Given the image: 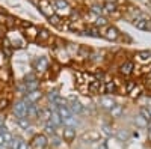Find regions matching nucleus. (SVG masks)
Masks as SVG:
<instances>
[{
    "label": "nucleus",
    "mask_w": 151,
    "mask_h": 149,
    "mask_svg": "<svg viewBox=\"0 0 151 149\" xmlns=\"http://www.w3.org/2000/svg\"><path fill=\"white\" fill-rule=\"evenodd\" d=\"M29 146H30V149H47L48 137L45 134H35L29 143Z\"/></svg>",
    "instance_id": "nucleus-1"
},
{
    "label": "nucleus",
    "mask_w": 151,
    "mask_h": 149,
    "mask_svg": "<svg viewBox=\"0 0 151 149\" xmlns=\"http://www.w3.org/2000/svg\"><path fill=\"white\" fill-rule=\"evenodd\" d=\"M30 106H27L26 103L23 101V99H18V101H15L14 107H12V111H14L15 118H27V110H29Z\"/></svg>",
    "instance_id": "nucleus-2"
},
{
    "label": "nucleus",
    "mask_w": 151,
    "mask_h": 149,
    "mask_svg": "<svg viewBox=\"0 0 151 149\" xmlns=\"http://www.w3.org/2000/svg\"><path fill=\"white\" fill-rule=\"evenodd\" d=\"M119 35H121L119 30L115 26H110V24L101 30V36H103L104 39H107V41H118Z\"/></svg>",
    "instance_id": "nucleus-3"
},
{
    "label": "nucleus",
    "mask_w": 151,
    "mask_h": 149,
    "mask_svg": "<svg viewBox=\"0 0 151 149\" xmlns=\"http://www.w3.org/2000/svg\"><path fill=\"white\" fill-rule=\"evenodd\" d=\"M80 139L85 142V143H97L101 140V133L100 131H95V130H89L80 135Z\"/></svg>",
    "instance_id": "nucleus-4"
},
{
    "label": "nucleus",
    "mask_w": 151,
    "mask_h": 149,
    "mask_svg": "<svg viewBox=\"0 0 151 149\" xmlns=\"http://www.w3.org/2000/svg\"><path fill=\"white\" fill-rule=\"evenodd\" d=\"M38 9H40L47 18L52 17L53 14H56V12H55V8H53V5H52V2H48V0H38Z\"/></svg>",
    "instance_id": "nucleus-5"
},
{
    "label": "nucleus",
    "mask_w": 151,
    "mask_h": 149,
    "mask_svg": "<svg viewBox=\"0 0 151 149\" xmlns=\"http://www.w3.org/2000/svg\"><path fill=\"white\" fill-rule=\"evenodd\" d=\"M32 66H33V69L36 71V72H45L47 69H48V66H50V62H48V59L47 57H36L35 60H33V63H32Z\"/></svg>",
    "instance_id": "nucleus-6"
},
{
    "label": "nucleus",
    "mask_w": 151,
    "mask_h": 149,
    "mask_svg": "<svg viewBox=\"0 0 151 149\" xmlns=\"http://www.w3.org/2000/svg\"><path fill=\"white\" fill-rule=\"evenodd\" d=\"M88 93H91V95L104 93V81L94 80L92 83H89V84H88Z\"/></svg>",
    "instance_id": "nucleus-7"
},
{
    "label": "nucleus",
    "mask_w": 151,
    "mask_h": 149,
    "mask_svg": "<svg viewBox=\"0 0 151 149\" xmlns=\"http://www.w3.org/2000/svg\"><path fill=\"white\" fill-rule=\"evenodd\" d=\"M62 140H64L65 143L71 145L76 139H77V133H76L74 128H70V127H64V130H62V134H60Z\"/></svg>",
    "instance_id": "nucleus-8"
},
{
    "label": "nucleus",
    "mask_w": 151,
    "mask_h": 149,
    "mask_svg": "<svg viewBox=\"0 0 151 149\" xmlns=\"http://www.w3.org/2000/svg\"><path fill=\"white\" fill-rule=\"evenodd\" d=\"M68 101H70L68 107H70V110H71V113H76V115H80V113H83L85 107H83V104L79 101L77 98L70 96V98H68Z\"/></svg>",
    "instance_id": "nucleus-9"
},
{
    "label": "nucleus",
    "mask_w": 151,
    "mask_h": 149,
    "mask_svg": "<svg viewBox=\"0 0 151 149\" xmlns=\"http://www.w3.org/2000/svg\"><path fill=\"white\" fill-rule=\"evenodd\" d=\"M98 106L101 107L103 110H112L113 107L116 106V103H115V99H113L112 96H109V95H104V96H101L98 99Z\"/></svg>",
    "instance_id": "nucleus-10"
},
{
    "label": "nucleus",
    "mask_w": 151,
    "mask_h": 149,
    "mask_svg": "<svg viewBox=\"0 0 151 149\" xmlns=\"http://www.w3.org/2000/svg\"><path fill=\"white\" fill-rule=\"evenodd\" d=\"M119 92V83L115 80H106L104 81V93L112 96V93H118Z\"/></svg>",
    "instance_id": "nucleus-11"
},
{
    "label": "nucleus",
    "mask_w": 151,
    "mask_h": 149,
    "mask_svg": "<svg viewBox=\"0 0 151 149\" xmlns=\"http://www.w3.org/2000/svg\"><path fill=\"white\" fill-rule=\"evenodd\" d=\"M133 71H134V63H133L132 60H125L124 63L119 65V74H121V76H124V77H127V76H130V74H133Z\"/></svg>",
    "instance_id": "nucleus-12"
},
{
    "label": "nucleus",
    "mask_w": 151,
    "mask_h": 149,
    "mask_svg": "<svg viewBox=\"0 0 151 149\" xmlns=\"http://www.w3.org/2000/svg\"><path fill=\"white\" fill-rule=\"evenodd\" d=\"M23 32H24V36L27 38V41H35V42H36V38H38V32H40V29H38V27H35L33 24H32L30 27L24 29Z\"/></svg>",
    "instance_id": "nucleus-13"
},
{
    "label": "nucleus",
    "mask_w": 151,
    "mask_h": 149,
    "mask_svg": "<svg viewBox=\"0 0 151 149\" xmlns=\"http://www.w3.org/2000/svg\"><path fill=\"white\" fill-rule=\"evenodd\" d=\"M133 26L139 30H150L151 29V21L148 18H141V20L133 21Z\"/></svg>",
    "instance_id": "nucleus-14"
},
{
    "label": "nucleus",
    "mask_w": 151,
    "mask_h": 149,
    "mask_svg": "<svg viewBox=\"0 0 151 149\" xmlns=\"http://www.w3.org/2000/svg\"><path fill=\"white\" fill-rule=\"evenodd\" d=\"M40 110H41L40 106L32 104V106L29 107V110H27V119H29L30 122L35 120V119H40Z\"/></svg>",
    "instance_id": "nucleus-15"
},
{
    "label": "nucleus",
    "mask_w": 151,
    "mask_h": 149,
    "mask_svg": "<svg viewBox=\"0 0 151 149\" xmlns=\"http://www.w3.org/2000/svg\"><path fill=\"white\" fill-rule=\"evenodd\" d=\"M50 38H52V33H50L47 29H40V32H38V38H36V42L40 44H45L50 41Z\"/></svg>",
    "instance_id": "nucleus-16"
},
{
    "label": "nucleus",
    "mask_w": 151,
    "mask_h": 149,
    "mask_svg": "<svg viewBox=\"0 0 151 149\" xmlns=\"http://www.w3.org/2000/svg\"><path fill=\"white\" fill-rule=\"evenodd\" d=\"M52 5H53V8H55V9H60V11L71 12V8H70V5H68L67 0H53Z\"/></svg>",
    "instance_id": "nucleus-17"
},
{
    "label": "nucleus",
    "mask_w": 151,
    "mask_h": 149,
    "mask_svg": "<svg viewBox=\"0 0 151 149\" xmlns=\"http://www.w3.org/2000/svg\"><path fill=\"white\" fill-rule=\"evenodd\" d=\"M24 96H26V98L29 99V101H30L32 104H36V103H38V101H40V99L42 98V92H41L40 89H38V91L29 92L27 95H24Z\"/></svg>",
    "instance_id": "nucleus-18"
},
{
    "label": "nucleus",
    "mask_w": 151,
    "mask_h": 149,
    "mask_svg": "<svg viewBox=\"0 0 151 149\" xmlns=\"http://www.w3.org/2000/svg\"><path fill=\"white\" fill-rule=\"evenodd\" d=\"M0 134L3 135V140H5V143H6V145H11V143H12V140H14V134H12L6 127H0Z\"/></svg>",
    "instance_id": "nucleus-19"
},
{
    "label": "nucleus",
    "mask_w": 151,
    "mask_h": 149,
    "mask_svg": "<svg viewBox=\"0 0 151 149\" xmlns=\"http://www.w3.org/2000/svg\"><path fill=\"white\" fill-rule=\"evenodd\" d=\"M136 60H139L141 63H148V62L151 60V53L147 51V50H144V51H137L136 53Z\"/></svg>",
    "instance_id": "nucleus-20"
},
{
    "label": "nucleus",
    "mask_w": 151,
    "mask_h": 149,
    "mask_svg": "<svg viewBox=\"0 0 151 149\" xmlns=\"http://www.w3.org/2000/svg\"><path fill=\"white\" fill-rule=\"evenodd\" d=\"M83 35H88V36H92V38H100L101 36V32H100L98 27L95 26H88L83 32Z\"/></svg>",
    "instance_id": "nucleus-21"
},
{
    "label": "nucleus",
    "mask_w": 151,
    "mask_h": 149,
    "mask_svg": "<svg viewBox=\"0 0 151 149\" xmlns=\"http://www.w3.org/2000/svg\"><path fill=\"white\" fill-rule=\"evenodd\" d=\"M103 11L112 15V14H116L119 9H118V5H116L115 2H106V3L103 5Z\"/></svg>",
    "instance_id": "nucleus-22"
},
{
    "label": "nucleus",
    "mask_w": 151,
    "mask_h": 149,
    "mask_svg": "<svg viewBox=\"0 0 151 149\" xmlns=\"http://www.w3.org/2000/svg\"><path fill=\"white\" fill-rule=\"evenodd\" d=\"M48 120L52 122L53 125H56V127L64 125V123H62V118H60V115L58 113V110H52V113H50V119H48Z\"/></svg>",
    "instance_id": "nucleus-23"
},
{
    "label": "nucleus",
    "mask_w": 151,
    "mask_h": 149,
    "mask_svg": "<svg viewBox=\"0 0 151 149\" xmlns=\"http://www.w3.org/2000/svg\"><path fill=\"white\" fill-rule=\"evenodd\" d=\"M62 142H64V140H62V137L59 134H53V135H50V137H48V145L52 148H59L62 145Z\"/></svg>",
    "instance_id": "nucleus-24"
},
{
    "label": "nucleus",
    "mask_w": 151,
    "mask_h": 149,
    "mask_svg": "<svg viewBox=\"0 0 151 149\" xmlns=\"http://www.w3.org/2000/svg\"><path fill=\"white\" fill-rule=\"evenodd\" d=\"M142 92H144L142 86H141V84H136L134 88L129 92V96H130V98H133V99H136V98H139V96L142 95Z\"/></svg>",
    "instance_id": "nucleus-25"
},
{
    "label": "nucleus",
    "mask_w": 151,
    "mask_h": 149,
    "mask_svg": "<svg viewBox=\"0 0 151 149\" xmlns=\"http://www.w3.org/2000/svg\"><path fill=\"white\" fill-rule=\"evenodd\" d=\"M94 26L95 27H107L109 26V20L106 18V17H103V15H100V17H97L95 18V21H94Z\"/></svg>",
    "instance_id": "nucleus-26"
},
{
    "label": "nucleus",
    "mask_w": 151,
    "mask_h": 149,
    "mask_svg": "<svg viewBox=\"0 0 151 149\" xmlns=\"http://www.w3.org/2000/svg\"><path fill=\"white\" fill-rule=\"evenodd\" d=\"M30 120L27 119V118H18L17 119V125L21 128V130H24V131H27L29 128H30Z\"/></svg>",
    "instance_id": "nucleus-27"
},
{
    "label": "nucleus",
    "mask_w": 151,
    "mask_h": 149,
    "mask_svg": "<svg viewBox=\"0 0 151 149\" xmlns=\"http://www.w3.org/2000/svg\"><path fill=\"white\" fill-rule=\"evenodd\" d=\"M134 123H136V127H139V128H148L150 127V122L147 119H144L141 115L134 116Z\"/></svg>",
    "instance_id": "nucleus-28"
},
{
    "label": "nucleus",
    "mask_w": 151,
    "mask_h": 149,
    "mask_svg": "<svg viewBox=\"0 0 151 149\" xmlns=\"http://www.w3.org/2000/svg\"><path fill=\"white\" fill-rule=\"evenodd\" d=\"M17 18L15 17H12V15H6V18H5V29H14L15 27V24H17Z\"/></svg>",
    "instance_id": "nucleus-29"
},
{
    "label": "nucleus",
    "mask_w": 151,
    "mask_h": 149,
    "mask_svg": "<svg viewBox=\"0 0 151 149\" xmlns=\"http://www.w3.org/2000/svg\"><path fill=\"white\" fill-rule=\"evenodd\" d=\"M56 125H53L50 120H45L44 122V131H45V134H48V135H53V134H56Z\"/></svg>",
    "instance_id": "nucleus-30"
},
{
    "label": "nucleus",
    "mask_w": 151,
    "mask_h": 149,
    "mask_svg": "<svg viewBox=\"0 0 151 149\" xmlns=\"http://www.w3.org/2000/svg\"><path fill=\"white\" fill-rule=\"evenodd\" d=\"M89 12H92V14L95 15V17H100V15H103V5H100V3H94V5H91V8H89Z\"/></svg>",
    "instance_id": "nucleus-31"
},
{
    "label": "nucleus",
    "mask_w": 151,
    "mask_h": 149,
    "mask_svg": "<svg viewBox=\"0 0 151 149\" xmlns=\"http://www.w3.org/2000/svg\"><path fill=\"white\" fill-rule=\"evenodd\" d=\"M58 113L60 115V118H62V119H67V118H71V116H73V113H71V110H70V107H68V106L59 107V108H58Z\"/></svg>",
    "instance_id": "nucleus-32"
},
{
    "label": "nucleus",
    "mask_w": 151,
    "mask_h": 149,
    "mask_svg": "<svg viewBox=\"0 0 151 149\" xmlns=\"http://www.w3.org/2000/svg\"><path fill=\"white\" fill-rule=\"evenodd\" d=\"M122 111H124V107H122L121 104H116L115 107L110 110V116H112V118H115V119H118V118H121Z\"/></svg>",
    "instance_id": "nucleus-33"
},
{
    "label": "nucleus",
    "mask_w": 151,
    "mask_h": 149,
    "mask_svg": "<svg viewBox=\"0 0 151 149\" xmlns=\"http://www.w3.org/2000/svg\"><path fill=\"white\" fill-rule=\"evenodd\" d=\"M62 123H64L65 127H70V128H74V130H76V127L79 125L77 119H76L74 116H71V118H67V119H62Z\"/></svg>",
    "instance_id": "nucleus-34"
},
{
    "label": "nucleus",
    "mask_w": 151,
    "mask_h": 149,
    "mask_svg": "<svg viewBox=\"0 0 151 149\" xmlns=\"http://www.w3.org/2000/svg\"><path fill=\"white\" fill-rule=\"evenodd\" d=\"M47 20H48V23L52 24V26H55V27H60V24H62V18H60V15H58V14H53L52 17H48Z\"/></svg>",
    "instance_id": "nucleus-35"
},
{
    "label": "nucleus",
    "mask_w": 151,
    "mask_h": 149,
    "mask_svg": "<svg viewBox=\"0 0 151 149\" xmlns=\"http://www.w3.org/2000/svg\"><path fill=\"white\" fill-rule=\"evenodd\" d=\"M24 86H26V92H33V91H38L40 89V80H36V81H30V83H24ZM26 93V95H27Z\"/></svg>",
    "instance_id": "nucleus-36"
},
{
    "label": "nucleus",
    "mask_w": 151,
    "mask_h": 149,
    "mask_svg": "<svg viewBox=\"0 0 151 149\" xmlns=\"http://www.w3.org/2000/svg\"><path fill=\"white\" fill-rule=\"evenodd\" d=\"M52 104L56 107V108H59V107H64V106H68V98H62L60 95L55 99V101H52Z\"/></svg>",
    "instance_id": "nucleus-37"
},
{
    "label": "nucleus",
    "mask_w": 151,
    "mask_h": 149,
    "mask_svg": "<svg viewBox=\"0 0 151 149\" xmlns=\"http://www.w3.org/2000/svg\"><path fill=\"white\" fill-rule=\"evenodd\" d=\"M11 78V72L6 66H2L0 68V80H3V81H9Z\"/></svg>",
    "instance_id": "nucleus-38"
},
{
    "label": "nucleus",
    "mask_w": 151,
    "mask_h": 149,
    "mask_svg": "<svg viewBox=\"0 0 151 149\" xmlns=\"http://www.w3.org/2000/svg\"><path fill=\"white\" fill-rule=\"evenodd\" d=\"M139 115H141L144 119H147L148 122H151V111H150V108H148V107H141Z\"/></svg>",
    "instance_id": "nucleus-39"
},
{
    "label": "nucleus",
    "mask_w": 151,
    "mask_h": 149,
    "mask_svg": "<svg viewBox=\"0 0 151 149\" xmlns=\"http://www.w3.org/2000/svg\"><path fill=\"white\" fill-rule=\"evenodd\" d=\"M116 137H118V140L124 142V140H127V139L130 137V134H129L127 130H119V131L116 133Z\"/></svg>",
    "instance_id": "nucleus-40"
},
{
    "label": "nucleus",
    "mask_w": 151,
    "mask_h": 149,
    "mask_svg": "<svg viewBox=\"0 0 151 149\" xmlns=\"http://www.w3.org/2000/svg\"><path fill=\"white\" fill-rule=\"evenodd\" d=\"M100 133L109 137V135H112V134H113V130H112V127L109 125V123H104V125L101 127V131H100Z\"/></svg>",
    "instance_id": "nucleus-41"
},
{
    "label": "nucleus",
    "mask_w": 151,
    "mask_h": 149,
    "mask_svg": "<svg viewBox=\"0 0 151 149\" xmlns=\"http://www.w3.org/2000/svg\"><path fill=\"white\" fill-rule=\"evenodd\" d=\"M38 77H36V72H29L24 76V81L23 83H30V81H36Z\"/></svg>",
    "instance_id": "nucleus-42"
},
{
    "label": "nucleus",
    "mask_w": 151,
    "mask_h": 149,
    "mask_svg": "<svg viewBox=\"0 0 151 149\" xmlns=\"http://www.w3.org/2000/svg\"><path fill=\"white\" fill-rule=\"evenodd\" d=\"M21 140H23V139L20 137V135H14V140H12V143L9 145V148H11V149H17L18 145L21 143Z\"/></svg>",
    "instance_id": "nucleus-43"
},
{
    "label": "nucleus",
    "mask_w": 151,
    "mask_h": 149,
    "mask_svg": "<svg viewBox=\"0 0 151 149\" xmlns=\"http://www.w3.org/2000/svg\"><path fill=\"white\" fill-rule=\"evenodd\" d=\"M8 104H9V99L6 96H0V111H3L8 107Z\"/></svg>",
    "instance_id": "nucleus-44"
},
{
    "label": "nucleus",
    "mask_w": 151,
    "mask_h": 149,
    "mask_svg": "<svg viewBox=\"0 0 151 149\" xmlns=\"http://www.w3.org/2000/svg\"><path fill=\"white\" fill-rule=\"evenodd\" d=\"M59 96V93H58V89H53V91H50L48 93H47V98L50 99V101H55V99Z\"/></svg>",
    "instance_id": "nucleus-45"
},
{
    "label": "nucleus",
    "mask_w": 151,
    "mask_h": 149,
    "mask_svg": "<svg viewBox=\"0 0 151 149\" xmlns=\"http://www.w3.org/2000/svg\"><path fill=\"white\" fill-rule=\"evenodd\" d=\"M17 149H30V146H29V143H27L26 140L23 139V140H21V143L18 145V148H17Z\"/></svg>",
    "instance_id": "nucleus-46"
},
{
    "label": "nucleus",
    "mask_w": 151,
    "mask_h": 149,
    "mask_svg": "<svg viewBox=\"0 0 151 149\" xmlns=\"http://www.w3.org/2000/svg\"><path fill=\"white\" fill-rule=\"evenodd\" d=\"M5 122H6V116L3 115V111H0V127H5Z\"/></svg>",
    "instance_id": "nucleus-47"
},
{
    "label": "nucleus",
    "mask_w": 151,
    "mask_h": 149,
    "mask_svg": "<svg viewBox=\"0 0 151 149\" xmlns=\"http://www.w3.org/2000/svg\"><path fill=\"white\" fill-rule=\"evenodd\" d=\"M5 59H6V57L3 56V53H2V51H0V68L3 66V63H5Z\"/></svg>",
    "instance_id": "nucleus-48"
},
{
    "label": "nucleus",
    "mask_w": 151,
    "mask_h": 149,
    "mask_svg": "<svg viewBox=\"0 0 151 149\" xmlns=\"http://www.w3.org/2000/svg\"><path fill=\"white\" fill-rule=\"evenodd\" d=\"M147 137H148V142H151V128L147 130Z\"/></svg>",
    "instance_id": "nucleus-49"
},
{
    "label": "nucleus",
    "mask_w": 151,
    "mask_h": 149,
    "mask_svg": "<svg viewBox=\"0 0 151 149\" xmlns=\"http://www.w3.org/2000/svg\"><path fill=\"white\" fill-rule=\"evenodd\" d=\"M0 149H11V148H9V145L3 143V145H0Z\"/></svg>",
    "instance_id": "nucleus-50"
},
{
    "label": "nucleus",
    "mask_w": 151,
    "mask_h": 149,
    "mask_svg": "<svg viewBox=\"0 0 151 149\" xmlns=\"http://www.w3.org/2000/svg\"><path fill=\"white\" fill-rule=\"evenodd\" d=\"M3 143H5V140H3V135L0 134V145H3Z\"/></svg>",
    "instance_id": "nucleus-51"
},
{
    "label": "nucleus",
    "mask_w": 151,
    "mask_h": 149,
    "mask_svg": "<svg viewBox=\"0 0 151 149\" xmlns=\"http://www.w3.org/2000/svg\"><path fill=\"white\" fill-rule=\"evenodd\" d=\"M98 149H106V146H104V145H103V146H101V148H98Z\"/></svg>",
    "instance_id": "nucleus-52"
},
{
    "label": "nucleus",
    "mask_w": 151,
    "mask_h": 149,
    "mask_svg": "<svg viewBox=\"0 0 151 149\" xmlns=\"http://www.w3.org/2000/svg\"><path fill=\"white\" fill-rule=\"evenodd\" d=\"M76 149H83V148H76Z\"/></svg>",
    "instance_id": "nucleus-53"
},
{
    "label": "nucleus",
    "mask_w": 151,
    "mask_h": 149,
    "mask_svg": "<svg viewBox=\"0 0 151 149\" xmlns=\"http://www.w3.org/2000/svg\"><path fill=\"white\" fill-rule=\"evenodd\" d=\"M97 2H100V0H97Z\"/></svg>",
    "instance_id": "nucleus-54"
}]
</instances>
